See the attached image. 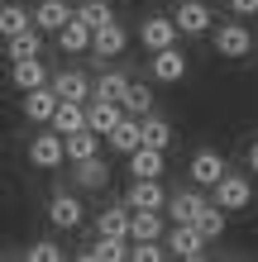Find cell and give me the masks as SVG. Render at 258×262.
Returning <instances> with one entry per match:
<instances>
[{
	"label": "cell",
	"mask_w": 258,
	"mask_h": 262,
	"mask_svg": "<svg viewBox=\"0 0 258 262\" xmlns=\"http://www.w3.org/2000/svg\"><path fill=\"white\" fill-rule=\"evenodd\" d=\"M96 152H101V134H91L86 124H82V129H72V134H63V158H67V162L96 158Z\"/></svg>",
	"instance_id": "2e32d148"
},
{
	"label": "cell",
	"mask_w": 258,
	"mask_h": 262,
	"mask_svg": "<svg viewBox=\"0 0 258 262\" xmlns=\"http://www.w3.org/2000/svg\"><path fill=\"white\" fill-rule=\"evenodd\" d=\"M125 86H129V76L125 72H101L96 76V86H91V96H101V100H120V96H125Z\"/></svg>",
	"instance_id": "f546056e"
},
{
	"label": "cell",
	"mask_w": 258,
	"mask_h": 262,
	"mask_svg": "<svg viewBox=\"0 0 258 262\" xmlns=\"http://www.w3.org/2000/svg\"><path fill=\"white\" fill-rule=\"evenodd\" d=\"M210 191H215V200H210V205H220L225 214H230V210H249V205H253V181H249L244 172H230V167H225V177H220Z\"/></svg>",
	"instance_id": "6da1fadb"
},
{
	"label": "cell",
	"mask_w": 258,
	"mask_h": 262,
	"mask_svg": "<svg viewBox=\"0 0 258 262\" xmlns=\"http://www.w3.org/2000/svg\"><path fill=\"white\" fill-rule=\"evenodd\" d=\"M129 243L134 238H163V214L158 210H129Z\"/></svg>",
	"instance_id": "d4e9b609"
},
{
	"label": "cell",
	"mask_w": 258,
	"mask_h": 262,
	"mask_svg": "<svg viewBox=\"0 0 258 262\" xmlns=\"http://www.w3.org/2000/svg\"><path fill=\"white\" fill-rule=\"evenodd\" d=\"M125 158H129V172H134V177H163V148L139 143L134 152H125Z\"/></svg>",
	"instance_id": "cb8c5ba5"
},
{
	"label": "cell",
	"mask_w": 258,
	"mask_h": 262,
	"mask_svg": "<svg viewBox=\"0 0 258 262\" xmlns=\"http://www.w3.org/2000/svg\"><path fill=\"white\" fill-rule=\"evenodd\" d=\"M19 29H29V10L24 5H0V38L19 34Z\"/></svg>",
	"instance_id": "1f68e13d"
},
{
	"label": "cell",
	"mask_w": 258,
	"mask_h": 262,
	"mask_svg": "<svg viewBox=\"0 0 258 262\" xmlns=\"http://www.w3.org/2000/svg\"><path fill=\"white\" fill-rule=\"evenodd\" d=\"M163 248H168L172 257H187V262H196L206 253V238L196 234L191 224H177V229H163Z\"/></svg>",
	"instance_id": "52a82bcc"
},
{
	"label": "cell",
	"mask_w": 258,
	"mask_h": 262,
	"mask_svg": "<svg viewBox=\"0 0 258 262\" xmlns=\"http://www.w3.org/2000/svg\"><path fill=\"white\" fill-rule=\"evenodd\" d=\"M172 24H177V34H187V38H201L210 24H215V14H210L206 0H182V5L172 10Z\"/></svg>",
	"instance_id": "277c9868"
},
{
	"label": "cell",
	"mask_w": 258,
	"mask_h": 262,
	"mask_svg": "<svg viewBox=\"0 0 258 262\" xmlns=\"http://www.w3.org/2000/svg\"><path fill=\"white\" fill-rule=\"evenodd\" d=\"M57 48H63V53H86L91 48V29L82 19H67L63 29H57Z\"/></svg>",
	"instance_id": "83f0119b"
},
{
	"label": "cell",
	"mask_w": 258,
	"mask_h": 262,
	"mask_svg": "<svg viewBox=\"0 0 258 262\" xmlns=\"http://www.w3.org/2000/svg\"><path fill=\"white\" fill-rule=\"evenodd\" d=\"M210 34V43H215V57H249L253 53V34H249V24H239V19H230V24H210L206 29Z\"/></svg>",
	"instance_id": "7a4b0ae2"
},
{
	"label": "cell",
	"mask_w": 258,
	"mask_h": 262,
	"mask_svg": "<svg viewBox=\"0 0 258 262\" xmlns=\"http://www.w3.org/2000/svg\"><path fill=\"white\" fill-rule=\"evenodd\" d=\"M139 143H148V148H163V152H168V143H172V124H168L163 115H153V110H148V115L139 119Z\"/></svg>",
	"instance_id": "603a6c76"
},
{
	"label": "cell",
	"mask_w": 258,
	"mask_h": 262,
	"mask_svg": "<svg viewBox=\"0 0 258 262\" xmlns=\"http://www.w3.org/2000/svg\"><path fill=\"white\" fill-rule=\"evenodd\" d=\"M96 229H101V234H110V238H125V234H129V205H110V210H101Z\"/></svg>",
	"instance_id": "f1b7e54d"
},
{
	"label": "cell",
	"mask_w": 258,
	"mask_h": 262,
	"mask_svg": "<svg viewBox=\"0 0 258 262\" xmlns=\"http://www.w3.org/2000/svg\"><path fill=\"white\" fill-rule=\"evenodd\" d=\"M82 210H86V205H82L77 195H67V191H57V195L48 200V224H53V229H77V224L86 220Z\"/></svg>",
	"instance_id": "8fae6325"
},
{
	"label": "cell",
	"mask_w": 258,
	"mask_h": 262,
	"mask_svg": "<svg viewBox=\"0 0 258 262\" xmlns=\"http://www.w3.org/2000/svg\"><path fill=\"white\" fill-rule=\"evenodd\" d=\"M120 110L134 115V119H144L148 110H153V91H148L144 81H129V86H125V96H120Z\"/></svg>",
	"instance_id": "4316f807"
},
{
	"label": "cell",
	"mask_w": 258,
	"mask_h": 262,
	"mask_svg": "<svg viewBox=\"0 0 258 262\" xmlns=\"http://www.w3.org/2000/svg\"><path fill=\"white\" fill-rule=\"evenodd\" d=\"M29 162L38 167V172H57V167H63L67 158H63V134H34L29 138Z\"/></svg>",
	"instance_id": "8992f818"
},
{
	"label": "cell",
	"mask_w": 258,
	"mask_h": 262,
	"mask_svg": "<svg viewBox=\"0 0 258 262\" xmlns=\"http://www.w3.org/2000/svg\"><path fill=\"white\" fill-rule=\"evenodd\" d=\"M234 14H258V0H230Z\"/></svg>",
	"instance_id": "836d02e7"
},
{
	"label": "cell",
	"mask_w": 258,
	"mask_h": 262,
	"mask_svg": "<svg viewBox=\"0 0 258 262\" xmlns=\"http://www.w3.org/2000/svg\"><path fill=\"white\" fill-rule=\"evenodd\" d=\"M201 205H206V195L196 191V186L191 191H168V200H163V210L172 214V224H191V214L201 210Z\"/></svg>",
	"instance_id": "e0dca14e"
},
{
	"label": "cell",
	"mask_w": 258,
	"mask_h": 262,
	"mask_svg": "<svg viewBox=\"0 0 258 262\" xmlns=\"http://www.w3.org/2000/svg\"><path fill=\"white\" fill-rule=\"evenodd\" d=\"M43 81H48V67H43L38 57H14V62H10V86L14 91H34Z\"/></svg>",
	"instance_id": "5bb4252c"
},
{
	"label": "cell",
	"mask_w": 258,
	"mask_h": 262,
	"mask_svg": "<svg viewBox=\"0 0 258 262\" xmlns=\"http://www.w3.org/2000/svg\"><path fill=\"white\" fill-rule=\"evenodd\" d=\"M125 257H129V238H110V234H101V243L82 248V262H125Z\"/></svg>",
	"instance_id": "7402d4cb"
},
{
	"label": "cell",
	"mask_w": 258,
	"mask_h": 262,
	"mask_svg": "<svg viewBox=\"0 0 258 262\" xmlns=\"http://www.w3.org/2000/svg\"><path fill=\"white\" fill-rule=\"evenodd\" d=\"M249 172H258V138L249 143Z\"/></svg>",
	"instance_id": "e575fe53"
},
{
	"label": "cell",
	"mask_w": 258,
	"mask_h": 262,
	"mask_svg": "<svg viewBox=\"0 0 258 262\" xmlns=\"http://www.w3.org/2000/svg\"><path fill=\"white\" fill-rule=\"evenodd\" d=\"M38 48H43V34H38L34 24L5 38V57H10V62H14V57H38Z\"/></svg>",
	"instance_id": "484cf974"
},
{
	"label": "cell",
	"mask_w": 258,
	"mask_h": 262,
	"mask_svg": "<svg viewBox=\"0 0 258 262\" xmlns=\"http://www.w3.org/2000/svg\"><path fill=\"white\" fill-rule=\"evenodd\" d=\"M187 172H191V186H215V181L225 177V158H220L215 148H201V152L191 158Z\"/></svg>",
	"instance_id": "7c38bea8"
},
{
	"label": "cell",
	"mask_w": 258,
	"mask_h": 262,
	"mask_svg": "<svg viewBox=\"0 0 258 262\" xmlns=\"http://www.w3.org/2000/svg\"><path fill=\"white\" fill-rule=\"evenodd\" d=\"M139 43L148 53L153 48H168V43H177V24H172V14H148V19L139 24Z\"/></svg>",
	"instance_id": "30bf717a"
},
{
	"label": "cell",
	"mask_w": 258,
	"mask_h": 262,
	"mask_svg": "<svg viewBox=\"0 0 258 262\" xmlns=\"http://www.w3.org/2000/svg\"><path fill=\"white\" fill-rule=\"evenodd\" d=\"M191 229H196V234H201L206 243L225 238V210H220V205H210V200H206V205H201V210L191 214Z\"/></svg>",
	"instance_id": "ffe728a7"
},
{
	"label": "cell",
	"mask_w": 258,
	"mask_h": 262,
	"mask_svg": "<svg viewBox=\"0 0 258 262\" xmlns=\"http://www.w3.org/2000/svg\"><path fill=\"white\" fill-rule=\"evenodd\" d=\"M125 48H129V34H125V24H120L115 14H110L105 24L91 29V48H86V53H96V57H120Z\"/></svg>",
	"instance_id": "5b68a950"
},
{
	"label": "cell",
	"mask_w": 258,
	"mask_h": 262,
	"mask_svg": "<svg viewBox=\"0 0 258 262\" xmlns=\"http://www.w3.org/2000/svg\"><path fill=\"white\" fill-rule=\"evenodd\" d=\"M101 138L110 143V152H134V148H139V119H134V115H120L115 129L101 134Z\"/></svg>",
	"instance_id": "d6986e66"
},
{
	"label": "cell",
	"mask_w": 258,
	"mask_h": 262,
	"mask_svg": "<svg viewBox=\"0 0 258 262\" xmlns=\"http://www.w3.org/2000/svg\"><path fill=\"white\" fill-rule=\"evenodd\" d=\"M110 5H105V0H82V5L77 10H72V19H82L86 29H96V24H105V19H110Z\"/></svg>",
	"instance_id": "4dcf8cb0"
},
{
	"label": "cell",
	"mask_w": 258,
	"mask_h": 262,
	"mask_svg": "<svg viewBox=\"0 0 258 262\" xmlns=\"http://www.w3.org/2000/svg\"><path fill=\"white\" fill-rule=\"evenodd\" d=\"M148 76L163 86H177L182 76H187V53L177 48V43H168V48H153V57H148Z\"/></svg>",
	"instance_id": "3957f363"
},
{
	"label": "cell",
	"mask_w": 258,
	"mask_h": 262,
	"mask_svg": "<svg viewBox=\"0 0 258 262\" xmlns=\"http://www.w3.org/2000/svg\"><path fill=\"white\" fill-rule=\"evenodd\" d=\"M29 262H63V248L53 238H38V243H29Z\"/></svg>",
	"instance_id": "d6a6232c"
},
{
	"label": "cell",
	"mask_w": 258,
	"mask_h": 262,
	"mask_svg": "<svg viewBox=\"0 0 258 262\" xmlns=\"http://www.w3.org/2000/svg\"><path fill=\"white\" fill-rule=\"evenodd\" d=\"M48 86H53V96H57V100H86V96H91V76L77 72V67H67V72L48 76Z\"/></svg>",
	"instance_id": "4fadbf2b"
},
{
	"label": "cell",
	"mask_w": 258,
	"mask_h": 262,
	"mask_svg": "<svg viewBox=\"0 0 258 262\" xmlns=\"http://www.w3.org/2000/svg\"><path fill=\"white\" fill-rule=\"evenodd\" d=\"M163 200H168V191H163L158 177H134L125 205H129V210H163Z\"/></svg>",
	"instance_id": "ba28073f"
},
{
	"label": "cell",
	"mask_w": 258,
	"mask_h": 262,
	"mask_svg": "<svg viewBox=\"0 0 258 262\" xmlns=\"http://www.w3.org/2000/svg\"><path fill=\"white\" fill-rule=\"evenodd\" d=\"M82 124H86V100H57L53 115H48V129L53 134H72V129H82Z\"/></svg>",
	"instance_id": "9a60e30c"
},
{
	"label": "cell",
	"mask_w": 258,
	"mask_h": 262,
	"mask_svg": "<svg viewBox=\"0 0 258 262\" xmlns=\"http://www.w3.org/2000/svg\"><path fill=\"white\" fill-rule=\"evenodd\" d=\"M67 19H72V5H67V0H38L34 14H29V24H34L38 34H57Z\"/></svg>",
	"instance_id": "9c48e42d"
},
{
	"label": "cell",
	"mask_w": 258,
	"mask_h": 262,
	"mask_svg": "<svg viewBox=\"0 0 258 262\" xmlns=\"http://www.w3.org/2000/svg\"><path fill=\"white\" fill-rule=\"evenodd\" d=\"M77 172H72V181H77L82 191H105V181H110V172H105V162H101V152L96 158H82V162H72Z\"/></svg>",
	"instance_id": "44dd1931"
},
{
	"label": "cell",
	"mask_w": 258,
	"mask_h": 262,
	"mask_svg": "<svg viewBox=\"0 0 258 262\" xmlns=\"http://www.w3.org/2000/svg\"><path fill=\"white\" fill-rule=\"evenodd\" d=\"M53 105H57V96H53V86H48V81L34 86V91H24V119H29V124H48Z\"/></svg>",
	"instance_id": "ac0fdd59"
}]
</instances>
